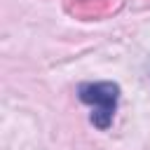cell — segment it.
Here are the masks:
<instances>
[{
    "label": "cell",
    "mask_w": 150,
    "mask_h": 150,
    "mask_svg": "<svg viewBox=\"0 0 150 150\" xmlns=\"http://www.w3.org/2000/svg\"><path fill=\"white\" fill-rule=\"evenodd\" d=\"M120 96L122 89L117 82H82L77 87V98L91 110L89 122L101 131L110 129L120 105Z\"/></svg>",
    "instance_id": "obj_1"
}]
</instances>
